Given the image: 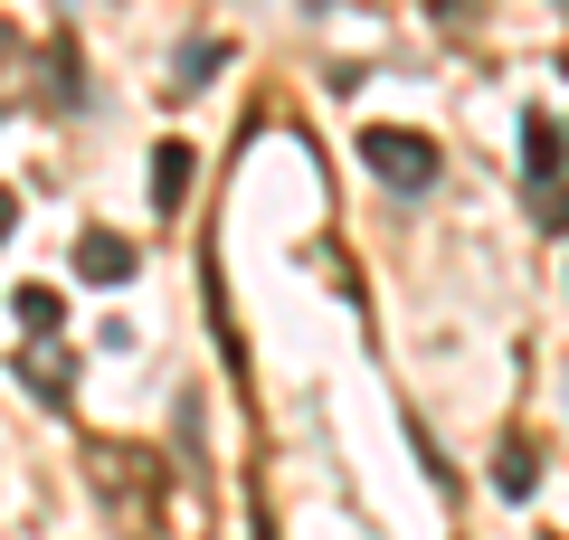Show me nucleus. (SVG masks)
<instances>
[{
  "label": "nucleus",
  "mask_w": 569,
  "mask_h": 540,
  "mask_svg": "<svg viewBox=\"0 0 569 540\" xmlns=\"http://www.w3.org/2000/svg\"><path fill=\"white\" fill-rule=\"evenodd\" d=\"M503 493H531V446H503Z\"/></svg>",
  "instance_id": "8"
},
{
  "label": "nucleus",
  "mask_w": 569,
  "mask_h": 540,
  "mask_svg": "<svg viewBox=\"0 0 569 540\" xmlns=\"http://www.w3.org/2000/svg\"><path fill=\"white\" fill-rule=\"evenodd\" d=\"M531 219H541L550 238L569 228V180H560V171H550V180H531Z\"/></svg>",
  "instance_id": "5"
},
{
  "label": "nucleus",
  "mask_w": 569,
  "mask_h": 540,
  "mask_svg": "<svg viewBox=\"0 0 569 540\" xmlns=\"http://www.w3.org/2000/svg\"><path fill=\"white\" fill-rule=\"evenodd\" d=\"M361 161L389 180V190H427V180H437V142H427V133H399V123H370V133H361Z\"/></svg>",
  "instance_id": "2"
},
{
  "label": "nucleus",
  "mask_w": 569,
  "mask_h": 540,
  "mask_svg": "<svg viewBox=\"0 0 569 540\" xmlns=\"http://www.w3.org/2000/svg\"><path fill=\"white\" fill-rule=\"evenodd\" d=\"M77 266H86L96 284H123V276H133V247H123V238H86V247H77Z\"/></svg>",
  "instance_id": "4"
},
{
  "label": "nucleus",
  "mask_w": 569,
  "mask_h": 540,
  "mask_svg": "<svg viewBox=\"0 0 569 540\" xmlns=\"http://www.w3.org/2000/svg\"><path fill=\"white\" fill-rule=\"evenodd\" d=\"M522 152H531V171L550 180V171H560V123H550V114H531V123H522Z\"/></svg>",
  "instance_id": "6"
},
{
  "label": "nucleus",
  "mask_w": 569,
  "mask_h": 540,
  "mask_svg": "<svg viewBox=\"0 0 569 540\" xmlns=\"http://www.w3.org/2000/svg\"><path fill=\"white\" fill-rule=\"evenodd\" d=\"M181 190H190V142H162V152H152V200L181 209Z\"/></svg>",
  "instance_id": "3"
},
{
  "label": "nucleus",
  "mask_w": 569,
  "mask_h": 540,
  "mask_svg": "<svg viewBox=\"0 0 569 540\" xmlns=\"http://www.w3.org/2000/svg\"><path fill=\"white\" fill-rule=\"evenodd\" d=\"M10 219H20V200H10V190H0V238H10Z\"/></svg>",
  "instance_id": "9"
},
{
  "label": "nucleus",
  "mask_w": 569,
  "mask_h": 540,
  "mask_svg": "<svg viewBox=\"0 0 569 540\" xmlns=\"http://www.w3.org/2000/svg\"><path fill=\"white\" fill-rule=\"evenodd\" d=\"M20 322H29V332L48 341V332H58V322H67V303L48 294V284H20Z\"/></svg>",
  "instance_id": "7"
},
{
  "label": "nucleus",
  "mask_w": 569,
  "mask_h": 540,
  "mask_svg": "<svg viewBox=\"0 0 569 540\" xmlns=\"http://www.w3.org/2000/svg\"><path fill=\"white\" fill-rule=\"evenodd\" d=\"M96 483H104V502L123 493V521H133V531H152V493H162V464L142 456V446H96Z\"/></svg>",
  "instance_id": "1"
}]
</instances>
